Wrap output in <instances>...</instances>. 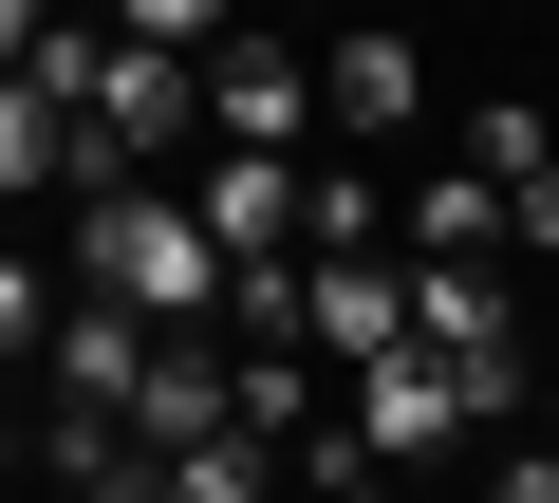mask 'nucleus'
<instances>
[{
    "instance_id": "6",
    "label": "nucleus",
    "mask_w": 559,
    "mask_h": 503,
    "mask_svg": "<svg viewBox=\"0 0 559 503\" xmlns=\"http://www.w3.org/2000/svg\"><path fill=\"white\" fill-rule=\"evenodd\" d=\"M466 168H485V187H503V205H522V187H540V168H559V131H540V112H522V94H466Z\"/></svg>"
},
{
    "instance_id": "1",
    "label": "nucleus",
    "mask_w": 559,
    "mask_h": 503,
    "mask_svg": "<svg viewBox=\"0 0 559 503\" xmlns=\"http://www.w3.org/2000/svg\"><path fill=\"white\" fill-rule=\"evenodd\" d=\"M75 280H94L112 318H150V336H224V299H242V262L205 242V205H187V187L94 205V224H75Z\"/></svg>"
},
{
    "instance_id": "5",
    "label": "nucleus",
    "mask_w": 559,
    "mask_h": 503,
    "mask_svg": "<svg viewBox=\"0 0 559 503\" xmlns=\"http://www.w3.org/2000/svg\"><path fill=\"white\" fill-rule=\"evenodd\" d=\"M503 242H522V205H503V187L448 149V168L411 187V262H503Z\"/></svg>"
},
{
    "instance_id": "2",
    "label": "nucleus",
    "mask_w": 559,
    "mask_h": 503,
    "mask_svg": "<svg viewBox=\"0 0 559 503\" xmlns=\"http://www.w3.org/2000/svg\"><path fill=\"white\" fill-rule=\"evenodd\" d=\"M205 149H280V168H318V149H336V112H318V57L224 38V57H205Z\"/></svg>"
},
{
    "instance_id": "4",
    "label": "nucleus",
    "mask_w": 559,
    "mask_h": 503,
    "mask_svg": "<svg viewBox=\"0 0 559 503\" xmlns=\"http://www.w3.org/2000/svg\"><path fill=\"white\" fill-rule=\"evenodd\" d=\"M318 112H336V149H392L429 112V38H336L318 57Z\"/></svg>"
},
{
    "instance_id": "3",
    "label": "nucleus",
    "mask_w": 559,
    "mask_h": 503,
    "mask_svg": "<svg viewBox=\"0 0 559 503\" xmlns=\"http://www.w3.org/2000/svg\"><path fill=\"white\" fill-rule=\"evenodd\" d=\"M336 410H355V447H373L392 484H411L429 447H466V429H503V410H485V373H448V355H392V373H355Z\"/></svg>"
},
{
    "instance_id": "8",
    "label": "nucleus",
    "mask_w": 559,
    "mask_h": 503,
    "mask_svg": "<svg viewBox=\"0 0 559 503\" xmlns=\"http://www.w3.org/2000/svg\"><path fill=\"white\" fill-rule=\"evenodd\" d=\"M485 503H559V447H540V429H522V447H503V466H485Z\"/></svg>"
},
{
    "instance_id": "7",
    "label": "nucleus",
    "mask_w": 559,
    "mask_h": 503,
    "mask_svg": "<svg viewBox=\"0 0 559 503\" xmlns=\"http://www.w3.org/2000/svg\"><path fill=\"white\" fill-rule=\"evenodd\" d=\"M168 503H280V447H261V429H242V447H187Z\"/></svg>"
}]
</instances>
